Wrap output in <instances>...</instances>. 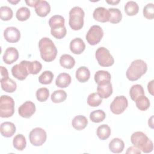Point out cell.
Returning a JSON list of instances; mask_svg holds the SVG:
<instances>
[{
  "label": "cell",
  "instance_id": "obj_29",
  "mask_svg": "<svg viewBox=\"0 0 154 154\" xmlns=\"http://www.w3.org/2000/svg\"><path fill=\"white\" fill-rule=\"evenodd\" d=\"M111 135V129L109 126L106 124L99 126L97 129V135L101 140L108 139Z\"/></svg>",
  "mask_w": 154,
  "mask_h": 154
},
{
  "label": "cell",
  "instance_id": "obj_4",
  "mask_svg": "<svg viewBox=\"0 0 154 154\" xmlns=\"http://www.w3.org/2000/svg\"><path fill=\"white\" fill-rule=\"evenodd\" d=\"M84 11L80 7H74L69 11V24L70 27L75 30H79L84 26Z\"/></svg>",
  "mask_w": 154,
  "mask_h": 154
},
{
  "label": "cell",
  "instance_id": "obj_19",
  "mask_svg": "<svg viewBox=\"0 0 154 154\" xmlns=\"http://www.w3.org/2000/svg\"><path fill=\"white\" fill-rule=\"evenodd\" d=\"M125 147V143L122 140L119 138H114L109 142V149L114 153H120L123 152Z\"/></svg>",
  "mask_w": 154,
  "mask_h": 154
},
{
  "label": "cell",
  "instance_id": "obj_6",
  "mask_svg": "<svg viewBox=\"0 0 154 154\" xmlns=\"http://www.w3.org/2000/svg\"><path fill=\"white\" fill-rule=\"evenodd\" d=\"M98 64L102 67H109L114 64V60L108 49L105 47L99 48L95 53Z\"/></svg>",
  "mask_w": 154,
  "mask_h": 154
},
{
  "label": "cell",
  "instance_id": "obj_25",
  "mask_svg": "<svg viewBox=\"0 0 154 154\" xmlns=\"http://www.w3.org/2000/svg\"><path fill=\"white\" fill-rule=\"evenodd\" d=\"M60 63L63 67L70 69L74 67L75 64V60L71 55L69 54H64L60 57Z\"/></svg>",
  "mask_w": 154,
  "mask_h": 154
},
{
  "label": "cell",
  "instance_id": "obj_18",
  "mask_svg": "<svg viewBox=\"0 0 154 154\" xmlns=\"http://www.w3.org/2000/svg\"><path fill=\"white\" fill-rule=\"evenodd\" d=\"M94 81L97 85H104L111 82V76L109 72L105 70H98L94 74Z\"/></svg>",
  "mask_w": 154,
  "mask_h": 154
},
{
  "label": "cell",
  "instance_id": "obj_11",
  "mask_svg": "<svg viewBox=\"0 0 154 154\" xmlns=\"http://www.w3.org/2000/svg\"><path fill=\"white\" fill-rule=\"evenodd\" d=\"M35 112V105L31 101H26L22 104L19 109L18 112L19 116L23 118L31 117Z\"/></svg>",
  "mask_w": 154,
  "mask_h": 154
},
{
  "label": "cell",
  "instance_id": "obj_5",
  "mask_svg": "<svg viewBox=\"0 0 154 154\" xmlns=\"http://www.w3.org/2000/svg\"><path fill=\"white\" fill-rule=\"evenodd\" d=\"M14 112V101L12 97L2 95L0 97V116L2 118H8Z\"/></svg>",
  "mask_w": 154,
  "mask_h": 154
},
{
  "label": "cell",
  "instance_id": "obj_37",
  "mask_svg": "<svg viewBox=\"0 0 154 154\" xmlns=\"http://www.w3.org/2000/svg\"><path fill=\"white\" fill-rule=\"evenodd\" d=\"M54 79V74L51 71L45 70L38 77V81L42 84H49Z\"/></svg>",
  "mask_w": 154,
  "mask_h": 154
},
{
  "label": "cell",
  "instance_id": "obj_15",
  "mask_svg": "<svg viewBox=\"0 0 154 154\" xmlns=\"http://www.w3.org/2000/svg\"><path fill=\"white\" fill-rule=\"evenodd\" d=\"M93 18L100 22H106L109 20V13L108 10L104 7H99L96 8L93 11Z\"/></svg>",
  "mask_w": 154,
  "mask_h": 154
},
{
  "label": "cell",
  "instance_id": "obj_23",
  "mask_svg": "<svg viewBox=\"0 0 154 154\" xmlns=\"http://www.w3.org/2000/svg\"><path fill=\"white\" fill-rule=\"evenodd\" d=\"M51 28V33L52 35L57 39H61L66 35L67 30L64 25H56L52 26Z\"/></svg>",
  "mask_w": 154,
  "mask_h": 154
},
{
  "label": "cell",
  "instance_id": "obj_14",
  "mask_svg": "<svg viewBox=\"0 0 154 154\" xmlns=\"http://www.w3.org/2000/svg\"><path fill=\"white\" fill-rule=\"evenodd\" d=\"M2 58L5 63L11 64L17 60L19 58L18 51L13 47L8 48L5 50Z\"/></svg>",
  "mask_w": 154,
  "mask_h": 154
},
{
  "label": "cell",
  "instance_id": "obj_34",
  "mask_svg": "<svg viewBox=\"0 0 154 154\" xmlns=\"http://www.w3.org/2000/svg\"><path fill=\"white\" fill-rule=\"evenodd\" d=\"M27 69L29 73L36 75L42 70V65L39 61L36 60L33 61H27Z\"/></svg>",
  "mask_w": 154,
  "mask_h": 154
},
{
  "label": "cell",
  "instance_id": "obj_22",
  "mask_svg": "<svg viewBox=\"0 0 154 154\" xmlns=\"http://www.w3.org/2000/svg\"><path fill=\"white\" fill-rule=\"evenodd\" d=\"M88 124V120L87 119L81 115H79L77 116H75L72 122V125L74 129L78 131H81L84 129Z\"/></svg>",
  "mask_w": 154,
  "mask_h": 154
},
{
  "label": "cell",
  "instance_id": "obj_38",
  "mask_svg": "<svg viewBox=\"0 0 154 154\" xmlns=\"http://www.w3.org/2000/svg\"><path fill=\"white\" fill-rule=\"evenodd\" d=\"M16 16L19 20L25 21L30 17V10L27 7H22L17 10Z\"/></svg>",
  "mask_w": 154,
  "mask_h": 154
},
{
  "label": "cell",
  "instance_id": "obj_49",
  "mask_svg": "<svg viewBox=\"0 0 154 154\" xmlns=\"http://www.w3.org/2000/svg\"><path fill=\"white\" fill-rule=\"evenodd\" d=\"M8 2L14 5V4H16L17 3L19 2H20V0H17V1H10V0H8Z\"/></svg>",
  "mask_w": 154,
  "mask_h": 154
},
{
  "label": "cell",
  "instance_id": "obj_32",
  "mask_svg": "<svg viewBox=\"0 0 154 154\" xmlns=\"http://www.w3.org/2000/svg\"><path fill=\"white\" fill-rule=\"evenodd\" d=\"M135 102L137 107L141 111H146L150 107V100L145 95L139 97Z\"/></svg>",
  "mask_w": 154,
  "mask_h": 154
},
{
  "label": "cell",
  "instance_id": "obj_47",
  "mask_svg": "<svg viewBox=\"0 0 154 154\" xmlns=\"http://www.w3.org/2000/svg\"><path fill=\"white\" fill-rule=\"evenodd\" d=\"M120 2V0H112V1L106 0V3H108L109 4H111V5H116V4H119Z\"/></svg>",
  "mask_w": 154,
  "mask_h": 154
},
{
  "label": "cell",
  "instance_id": "obj_3",
  "mask_svg": "<svg viewBox=\"0 0 154 154\" xmlns=\"http://www.w3.org/2000/svg\"><path fill=\"white\" fill-rule=\"evenodd\" d=\"M147 70V66L146 62L142 60H134L126 70V75L131 81H135L140 79L141 76L145 74Z\"/></svg>",
  "mask_w": 154,
  "mask_h": 154
},
{
  "label": "cell",
  "instance_id": "obj_40",
  "mask_svg": "<svg viewBox=\"0 0 154 154\" xmlns=\"http://www.w3.org/2000/svg\"><path fill=\"white\" fill-rule=\"evenodd\" d=\"M35 95L37 99L39 102H45L49 96V91L47 88L42 87L37 90Z\"/></svg>",
  "mask_w": 154,
  "mask_h": 154
},
{
  "label": "cell",
  "instance_id": "obj_7",
  "mask_svg": "<svg viewBox=\"0 0 154 154\" xmlns=\"http://www.w3.org/2000/svg\"><path fill=\"white\" fill-rule=\"evenodd\" d=\"M103 36V31L99 25H93L88 31L85 38L90 45H96L99 43Z\"/></svg>",
  "mask_w": 154,
  "mask_h": 154
},
{
  "label": "cell",
  "instance_id": "obj_30",
  "mask_svg": "<svg viewBox=\"0 0 154 154\" xmlns=\"http://www.w3.org/2000/svg\"><path fill=\"white\" fill-rule=\"evenodd\" d=\"M109 13V21L111 23H118L122 19V14L121 11L117 8H109L108 9Z\"/></svg>",
  "mask_w": 154,
  "mask_h": 154
},
{
  "label": "cell",
  "instance_id": "obj_9",
  "mask_svg": "<svg viewBox=\"0 0 154 154\" xmlns=\"http://www.w3.org/2000/svg\"><path fill=\"white\" fill-rule=\"evenodd\" d=\"M128 105L127 98L124 96L116 97L110 105V109L114 114H120L124 112Z\"/></svg>",
  "mask_w": 154,
  "mask_h": 154
},
{
  "label": "cell",
  "instance_id": "obj_36",
  "mask_svg": "<svg viewBox=\"0 0 154 154\" xmlns=\"http://www.w3.org/2000/svg\"><path fill=\"white\" fill-rule=\"evenodd\" d=\"M105 113L103 110L97 109L92 111L90 114V119L94 123H99L105 119Z\"/></svg>",
  "mask_w": 154,
  "mask_h": 154
},
{
  "label": "cell",
  "instance_id": "obj_13",
  "mask_svg": "<svg viewBox=\"0 0 154 154\" xmlns=\"http://www.w3.org/2000/svg\"><path fill=\"white\" fill-rule=\"evenodd\" d=\"M35 13L40 17H46L51 11V6L46 1L38 0L35 7Z\"/></svg>",
  "mask_w": 154,
  "mask_h": 154
},
{
  "label": "cell",
  "instance_id": "obj_24",
  "mask_svg": "<svg viewBox=\"0 0 154 154\" xmlns=\"http://www.w3.org/2000/svg\"><path fill=\"white\" fill-rule=\"evenodd\" d=\"M90 77V72L89 69L85 67L81 66L79 67L76 72V78L80 82H87Z\"/></svg>",
  "mask_w": 154,
  "mask_h": 154
},
{
  "label": "cell",
  "instance_id": "obj_8",
  "mask_svg": "<svg viewBox=\"0 0 154 154\" xmlns=\"http://www.w3.org/2000/svg\"><path fill=\"white\" fill-rule=\"evenodd\" d=\"M47 138L46 132L41 128H35L29 133V138L30 143L35 146H40L43 145Z\"/></svg>",
  "mask_w": 154,
  "mask_h": 154
},
{
  "label": "cell",
  "instance_id": "obj_35",
  "mask_svg": "<svg viewBox=\"0 0 154 154\" xmlns=\"http://www.w3.org/2000/svg\"><path fill=\"white\" fill-rule=\"evenodd\" d=\"M102 102V98H101L97 93H93L89 94L87 98V103L89 106L96 107L99 106Z\"/></svg>",
  "mask_w": 154,
  "mask_h": 154
},
{
  "label": "cell",
  "instance_id": "obj_42",
  "mask_svg": "<svg viewBox=\"0 0 154 154\" xmlns=\"http://www.w3.org/2000/svg\"><path fill=\"white\" fill-rule=\"evenodd\" d=\"M65 20L64 18L61 15H54L52 16L49 20V25L50 27L56 25L63 24L64 25Z\"/></svg>",
  "mask_w": 154,
  "mask_h": 154
},
{
  "label": "cell",
  "instance_id": "obj_44",
  "mask_svg": "<svg viewBox=\"0 0 154 154\" xmlns=\"http://www.w3.org/2000/svg\"><path fill=\"white\" fill-rule=\"evenodd\" d=\"M126 153H133V154H140L141 151L135 146H130L128 148Z\"/></svg>",
  "mask_w": 154,
  "mask_h": 154
},
{
  "label": "cell",
  "instance_id": "obj_1",
  "mask_svg": "<svg viewBox=\"0 0 154 154\" xmlns=\"http://www.w3.org/2000/svg\"><path fill=\"white\" fill-rule=\"evenodd\" d=\"M40 56L46 62H51L55 60L57 55V49L52 40L43 37L38 42Z\"/></svg>",
  "mask_w": 154,
  "mask_h": 154
},
{
  "label": "cell",
  "instance_id": "obj_27",
  "mask_svg": "<svg viewBox=\"0 0 154 154\" xmlns=\"http://www.w3.org/2000/svg\"><path fill=\"white\" fill-rule=\"evenodd\" d=\"M13 144L14 147L17 150H23L26 145V141L24 135L20 134H17L13 138Z\"/></svg>",
  "mask_w": 154,
  "mask_h": 154
},
{
  "label": "cell",
  "instance_id": "obj_26",
  "mask_svg": "<svg viewBox=\"0 0 154 154\" xmlns=\"http://www.w3.org/2000/svg\"><path fill=\"white\" fill-rule=\"evenodd\" d=\"M2 89L7 93H13L16 91L17 85L15 81L10 78L1 81Z\"/></svg>",
  "mask_w": 154,
  "mask_h": 154
},
{
  "label": "cell",
  "instance_id": "obj_12",
  "mask_svg": "<svg viewBox=\"0 0 154 154\" xmlns=\"http://www.w3.org/2000/svg\"><path fill=\"white\" fill-rule=\"evenodd\" d=\"M4 37L9 43H16L20 40V32L17 28L9 26L4 30Z\"/></svg>",
  "mask_w": 154,
  "mask_h": 154
},
{
  "label": "cell",
  "instance_id": "obj_28",
  "mask_svg": "<svg viewBox=\"0 0 154 154\" xmlns=\"http://www.w3.org/2000/svg\"><path fill=\"white\" fill-rule=\"evenodd\" d=\"M129 94L131 99L135 101L139 97L144 95V91L141 85L135 84L131 87L129 90Z\"/></svg>",
  "mask_w": 154,
  "mask_h": 154
},
{
  "label": "cell",
  "instance_id": "obj_21",
  "mask_svg": "<svg viewBox=\"0 0 154 154\" xmlns=\"http://www.w3.org/2000/svg\"><path fill=\"white\" fill-rule=\"evenodd\" d=\"M72 81L71 76L67 73H61L57 77L55 84L60 88H66Z\"/></svg>",
  "mask_w": 154,
  "mask_h": 154
},
{
  "label": "cell",
  "instance_id": "obj_20",
  "mask_svg": "<svg viewBox=\"0 0 154 154\" xmlns=\"http://www.w3.org/2000/svg\"><path fill=\"white\" fill-rule=\"evenodd\" d=\"M97 93L101 98H108L112 93V87L111 82L104 85H97Z\"/></svg>",
  "mask_w": 154,
  "mask_h": 154
},
{
  "label": "cell",
  "instance_id": "obj_41",
  "mask_svg": "<svg viewBox=\"0 0 154 154\" xmlns=\"http://www.w3.org/2000/svg\"><path fill=\"white\" fill-rule=\"evenodd\" d=\"M143 16L147 19L152 20L154 18V5L152 3H149L145 5L143 8Z\"/></svg>",
  "mask_w": 154,
  "mask_h": 154
},
{
  "label": "cell",
  "instance_id": "obj_39",
  "mask_svg": "<svg viewBox=\"0 0 154 154\" xmlns=\"http://www.w3.org/2000/svg\"><path fill=\"white\" fill-rule=\"evenodd\" d=\"M13 10L9 7L2 6L0 8V17L2 20H9L13 17Z\"/></svg>",
  "mask_w": 154,
  "mask_h": 154
},
{
  "label": "cell",
  "instance_id": "obj_48",
  "mask_svg": "<svg viewBox=\"0 0 154 154\" xmlns=\"http://www.w3.org/2000/svg\"><path fill=\"white\" fill-rule=\"evenodd\" d=\"M153 116H152L149 119V122H148V123H149V126L151 128H153Z\"/></svg>",
  "mask_w": 154,
  "mask_h": 154
},
{
  "label": "cell",
  "instance_id": "obj_45",
  "mask_svg": "<svg viewBox=\"0 0 154 154\" xmlns=\"http://www.w3.org/2000/svg\"><path fill=\"white\" fill-rule=\"evenodd\" d=\"M153 80L150 81L147 84V89L149 92L153 96Z\"/></svg>",
  "mask_w": 154,
  "mask_h": 154
},
{
  "label": "cell",
  "instance_id": "obj_43",
  "mask_svg": "<svg viewBox=\"0 0 154 154\" xmlns=\"http://www.w3.org/2000/svg\"><path fill=\"white\" fill-rule=\"evenodd\" d=\"M0 72H1V81L9 78H8V72L7 69L5 67H4L3 66H1L0 67Z\"/></svg>",
  "mask_w": 154,
  "mask_h": 154
},
{
  "label": "cell",
  "instance_id": "obj_31",
  "mask_svg": "<svg viewBox=\"0 0 154 154\" xmlns=\"http://www.w3.org/2000/svg\"><path fill=\"white\" fill-rule=\"evenodd\" d=\"M138 5L135 1H128L125 5V11L128 16H135L138 13Z\"/></svg>",
  "mask_w": 154,
  "mask_h": 154
},
{
  "label": "cell",
  "instance_id": "obj_16",
  "mask_svg": "<svg viewBox=\"0 0 154 154\" xmlns=\"http://www.w3.org/2000/svg\"><path fill=\"white\" fill-rule=\"evenodd\" d=\"M14 124L10 122H5L1 124L0 131L1 135L6 138L12 137L16 132Z\"/></svg>",
  "mask_w": 154,
  "mask_h": 154
},
{
  "label": "cell",
  "instance_id": "obj_33",
  "mask_svg": "<svg viewBox=\"0 0 154 154\" xmlns=\"http://www.w3.org/2000/svg\"><path fill=\"white\" fill-rule=\"evenodd\" d=\"M67 98V93L63 90H55L51 96V100L54 103H61L64 102Z\"/></svg>",
  "mask_w": 154,
  "mask_h": 154
},
{
  "label": "cell",
  "instance_id": "obj_46",
  "mask_svg": "<svg viewBox=\"0 0 154 154\" xmlns=\"http://www.w3.org/2000/svg\"><path fill=\"white\" fill-rule=\"evenodd\" d=\"M38 0H29V1H27L26 0L25 1V2L26 3V4L29 6V7H35L36 3L37 2Z\"/></svg>",
  "mask_w": 154,
  "mask_h": 154
},
{
  "label": "cell",
  "instance_id": "obj_2",
  "mask_svg": "<svg viewBox=\"0 0 154 154\" xmlns=\"http://www.w3.org/2000/svg\"><path fill=\"white\" fill-rule=\"evenodd\" d=\"M131 141L134 146L144 153H150L153 149V142L142 132H134L131 137Z\"/></svg>",
  "mask_w": 154,
  "mask_h": 154
},
{
  "label": "cell",
  "instance_id": "obj_17",
  "mask_svg": "<svg viewBox=\"0 0 154 154\" xmlns=\"http://www.w3.org/2000/svg\"><path fill=\"white\" fill-rule=\"evenodd\" d=\"M85 49V45L81 38H75L70 43V49L75 54H81Z\"/></svg>",
  "mask_w": 154,
  "mask_h": 154
},
{
  "label": "cell",
  "instance_id": "obj_10",
  "mask_svg": "<svg viewBox=\"0 0 154 154\" xmlns=\"http://www.w3.org/2000/svg\"><path fill=\"white\" fill-rule=\"evenodd\" d=\"M13 76L18 80L23 81L29 74L27 69V61L23 60L19 64H16L11 68Z\"/></svg>",
  "mask_w": 154,
  "mask_h": 154
}]
</instances>
